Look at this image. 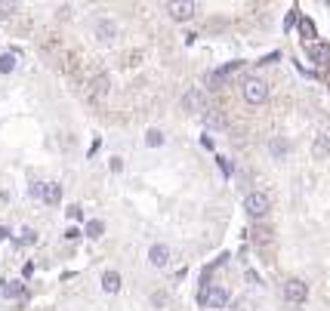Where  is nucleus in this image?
Returning <instances> with one entry per match:
<instances>
[{
  "mask_svg": "<svg viewBox=\"0 0 330 311\" xmlns=\"http://www.w3.org/2000/svg\"><path fill=\"white\" fill-rule=\"evenodd\" d=\"M112 170H115V173L124 170V161H121V158H112Z\"/></svg>",
  "mask_w": 330,
  "mask_h": 311,
  "instance_id": "nucleus-28",
  "label": "nucleus"
},
{
  "mask_svg": "<svg viewBox=\"0 0 330 311\" xmlns=\"http://www.w3.org/2000/svg\"><path fill=\"white\" fill-rule=\"evenodd\" d=\"M229 302V293L223 290V287H213L210 290V299H207V308H223Z\"/></svg>",
  "mask_w": 330,
  "mask_h": 311,
  "instance_id": "nucleus-12",
  "label": "nucleus"
},
{
  "mask_svg": "<svg viewBox=\"0 0 330 311\" xmlns=\"http://www.w3.org/2000/svg\"><path fill=\"white\" fill-rule=\"evenodd\" d=\"M300 34L312 44V37H315V22H312V19H300Z\"/></svg>",
  "mask_w": 330,
  "mask_h": 311,
  "instance_id": "nucleus-20",
  "label": "nucleus"
},
{
  "mask_svg": "<svg viewBox=\"0 0 330 311\" xmlns=\"http://www.w3.org/2000/svg\"><path fill=\"white\" fill-rule=\"evenodd\" d=\"M59 201H62V185H59V182H47V185H44V204L56 207Z\"/></svg>",
  "mask_w": 330,
  "mask_h": 311,
  "instance_id": "nucleus-9",
  "label": "nucleus"
},
{
  "mask_svg": "<svg viewBox=\"0 0 330 311\" xmlns=\"http://www.w3.org/2000/svg\"><path fill=\"white\" fill-rule=\"evenodd\" d=\"M84 235H87V238H93V241H99V238L105 235V222H102V219H90V222H87V228H84Z\"/></svg>",
  "mask_w": 330,
  "mask_h": 311,
  "instance_id": "nucleus-14",
  "label": "nucleus"
},
{
  "mask_svg": "<svg viewBox=\"0 0 330 311\" xmlns=\"http://www.w3.org/2000/svg\"><path fill=\"white\" fill-rule=\"evenodd\" d=\"M145 145H149V148H161V145H164V133H161L158 127L145 130Z\"/></svg>",
  "mask_w": 330,
  "mask_h": 311,
  "instance_id": "nucleus-16",
  "label": "nucleus"
},
{
  "mask_svg": "<svg viewBox=\"0 0 330 311\" xmlns=\"http://www.w3.org/2000/svg\"><path fill=\"white\" fill-rule=\"evenodd\" d=\"M16 10V4H0V16H10Z\"/></svg>",
  "mask_w": 330,
  "mask_h": 311,
  "instance_id": "nucleus-27",
  "label": "nucleus"
},
{
  "mask_svg": "<svg viewBox=\"0 0 330 311\" xmlns=\"http://www.w3.org/2000/svg\"><path fill=\"white\" fill-rule=\"evenodd\" d=\"M167 10H170V16H173V19L186 22V19H192V16H195V10H198V7H195V4H189V0H176V4H170Z\"/></svg>",
  "mask_w": 330,
  "mask_h": 311,
  "instance_id": "nucleus-5",
  "label": "nucleus"
},
{
  "mask_svg": "<svg viewBox=\"0 0 330 311\" xmlns=\"http://www.w3.org/2000/svg\"><path fill=\"white\" fill-rule=\"evenodd\" d=\"M68 219H75V222L84 219V207H78V204H75V207H68Z\"/></svg>",
  "mask_w": 330,
  "mask_h": 311,
  "instance_id": "nucleus-24",
  "label": "nucleus"
},
{
  "mask_svg": "<svg viewBox=\"0 0 330 311\" xmlns=\"http://www.w3.org/2000/svg\"><path fill=\"white\" fill-rule=\"evenodd\" d=\"M121 271H105V275H102V290L105 293H118L121 290Z\"/></svg>",
  "mask_w": 330,
  "mask_h": 311,
  "instance_id": "nucleus-8",
  "label": "nucleus"
},
{
  "mask_svg": "<svg viewBox=\"0 0 330 311\" xmlns=\"http://www.w3.org/2000/svg\"><path fill=\"white\" fill-rule=\"evenodd\" d=\"M44 185H47V182H34V185L28 188V194H31V198H41V201H44Z\"/></svg>",
  "mask_w": 330,
  "mask_h": 311,
  "instance_id": "nucleus-21",
  "label": "nucleus"
},
{
  "mask_svg": "<svg viewBox=\"0 0 330 311\" xmlns=\"http://www.w3.org/2000/svg\"><path fill=\"white\" fill-rule=\"evenodd\" d=\"M241 65H244V62H238V59H235V62H226V65H223V68H219V71H213V74H210V84H216V81H223V77H229V74H235V71H238Z\"/></svg>",
  "mask_w": 330,
  "mask_h": 311,
  "instance_id": "nucleus-11",
  "label": "nucleus"
},
{
  "mask_svg": "<svg viewBox=\"0 0 330 311\" xmlns=\"http://www.w3.org/2000/svg\"><path fill=\"white\" fill-rule=\"evenodd\" d=\"M152 305H155V308H164V305H167V293H155V296H152Z\"/></svg>",
  "mask_w": 330,
  "mask_h": 311,
  "instance_id": "nucleus-25",
  "label": "nucleus"
},
{
  "mask_svg": "<svg viewBox=\"0 0 330 311\" xmlns=\"http://www.w3.org/2000/svg\"><path fill=\"white\" fill-rule=\"evenodd\" d=\"M10 71H16V50L0 56V74H10Z\"/></svg>",
  "mask_w": 330,
  "mask_h": 311,
  "instance_id": "nucleus-17",
  "label": "nucleus"
},
{
  "mask_svg": "<svg viewBox=\"0 0 330 311\" xmlns=\"http://www.w3.org/2000/svg\"><path fill=\"white\" fill-rule=\"evenodd\" d=\"M241 93H244V99L250 105H263L269 99V87L260 81V77H247V81L241 84Z\"/></svg>",
  "mask_w": 330,
  "mask_h": 311,
  "instance_id": "nucleus-2",
  "label": "nucleus"
},
{
  "mask_svg": "<svg viewBox=\"0 0 330 311\" xmlns=\"http://www.w3.org/2000/svg\"><path fill=\"white\" fill-rule=\"evenodd\" d=\"M269 207H272V201H269L266 191H250L247 198H244V213L250 219H263L269 213Z\"/></svg>",
  "mask_w": 330,
  "mask_h": 311,
  "instance_id": "nucleus-1",
  "label": "nucleus"
},
{
  "mask_svg": "<svg viewBox=\"0 0 330 311\" xmlns=\"http://www.w3.org/2000/svg\"><path fill=\"white\" fill-rule=\"evenodd\" d=\"M219 167H223V173H226V176L232 173V167H229V161H226V158H219Z\"/></svg>",
  "mask_w": 330,
  "mask_h": 311,
  "instance_id": "nucleus-29",
  "label": "nucleus"
},
{
  "mask_svg": "<svg viewBox=\"0 0 330 311\" xmlns=\"http://www.w3.org/2000/svg\"><path fill=\"white\" fill-rule=\"evenodd\" d=\"M312 154H315L318 161H324L327 154H330V139H327V136H318V139H315V145H312Z\"/></svg>",
  "mask_w": 330,
  "mask_h": 311,
  "instance_id": "nucleus-15",
  "label": "nucleus"
},
{
  "mask_svg": "<svg viewBox=\"0 0 330 311\" xmlns=\"http://www.w3.org/2000/svg\"><path fill=\"white\" fill-rule=\"evenodd\" d=\"M284 299L300 305V302H306V299H309V287H306L303 281H287V284H284Z\"/></svg>",
  "mask_w": 330,
  "mask_h": 311,
  "instance_id": "nucleus-3",
  "label": "nucleus"
},
{
  "mask_svg": "<svg viewBox=\"0 0 330 311\" xmlns=\"http://www.w3.org/2000/svg\"><path fill=\"white\" fill-rule=\"evenodd\" d=\"M34 241H38V231L25 228V231H22V238H19V244H34Z\"/></svg>",
  "mask_w": 330,
  "mask_h": 311,
  "instance_id": "nucleus-22",
  "label": "nucleus"
},
{
  "mask_svg": "<svg viewBox=\"0 0 330 311\" xmlns=\"http://www.w3.org/2000/svg\"><path fill=\"white\" fill-rule=\"evenodd\" d=\"M149 259H152L155 268H167V265H170V247H167V244H155V247L149 250Z\"/></svg>",
  "mask_w": 330,
  "mask_h": 311,
  "instance_id": "nucleus-6",
  "label": "nucleus"
},
{
  "mask_svg": "<svg viewBox=\"0 0 330 311\" xmlns=\"http://www.w3.org/2000/svg\"><path fill=\"white\" fill-rule=\"evenodd\" d=\"M204 105H207V99H204L201 90H189L186 96H182V108L186 111H204Z\"/></svg>",
  "mask_w": 330,
  "mask_h": 311,
  "instance_id": "nucleus-7",
  "label": "nucleus"
},
{
  "mask_svg": "<svg viewBox=\"0 0 330 311\" xmlns=\"http://www.w3.org/2000/svg\"><path fill=\"white\" fill-rule=\"evenodd\" d=\"M306 50H309V59H312L315 65H321V68L330 65V47H327V44H315V41H312Z\"/></svg>",
  "mask_w": 330,
  "mask_h": 311,
  "instance_id": "nucleus-4",
  "label": "nucleus"
},
{
  "mask_svg": "<svg viewBox=\"0 0 330 311\" xmlns=\"http://www.w3.org/2000/svg\"><path fill=\"white\" fill-rule=\"evenodd\" d=\"M115 34H118V25H115V22H108V19H105V22L96 25V37H99V41H112Z\"/></svg>",
  "mask_w": 330,
  "mask_h": 311,
  "instance_id": "nucleus-13",
  "label": "nucleus"
},
{
  "mask_svg": "<svg viewBox=\"0 0 330 311\" xmlns=\"http://www.w3.org/2000/svg\"><path fill=\"white\" fill-rule=\"evenodd\" d=\"M269 151L275 154V158H284V154L290 151V142H287V139H272V142H269Z\"/></svg>",
  "mask_w": 330,
  "mask_h": 311,
  "instance_id": "nucleus-18",
  "label": "nucleus"
},
{
  "mask_svg": "<svg viewBox=\"0 0 330 311\" xmlns=\"http://www.w3.org/2000/svg\"><path fill=\"white\" fill-rule=\"evenodd\" d=\"M210 290H213V287L204 281V284H201V293H198V302H201V305H207V299H210Z\"/></svg>",
  "mask_w": 330,
  "mask_h": 311,
  "instance_id": "nucleus-23",
  "label": "nucleus"
},
{
  "mask_svg": "<svg viewBox=\"0 0 330 311\" xmlns=\"http://www.w3.org/2000/svg\"><path fill=\"white\" fill-rule=\"evenodd\" d=\"M0 293H4V299H22L25 296V287L19 281H10V284H0Z\"/></svg>",
  "mask_w": 330,
  "mask_h": 311,
  "instance_id": "nucleus-10",
  "label": "nucleus"
},
{
  "mask_svg": "<svg viewBox=\"0 0 330 311\" xmlns=\"http://www.w3.org/2000/svg\"><path fill=\"white\" fill-rule=\"evenodd\" d=\"M108 93V74L93 77V96H105Z\"/></svg>",
  "mask_w": 330,
  "mask_h": 311,
  "instance_id": "nucleus-19",
  "label": "nucleus"
},
{
  "mask_svg": "<svg viewBox=\"0 0 330 311\" xmlns=\"http://www.w3.org/2000/svg\"><path fill=\"white\" fill-rule=\"evenodd\" d=\"M78 238H81L78 228H68V231H65V241H78Z\"/></svg>",
  "mask_w": 330,
  "mask_h": 311,
  "instance_id": "nucleus-26",
  "label": "nucleus"
},
{
  "mask_svg": "<svg viewBox=\"0 0 330 311\" xmlns=\"http://www.w3.org/2000/svg\"><path fill=\"white\" fill-rule=\"evenodd\" d=\"M7 238H10V231H7V228H0V241H7Z\"/></svg>",
  "mask_w": 330,
  "mask_h": 311,
  "instance_id": "nucleus-30",
  "label": "nucleus"
}]
</instances>
